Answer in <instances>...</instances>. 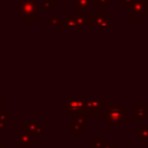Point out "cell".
Returning <instances> with one entry per match:
<instances>
[{"mask_svg":"<svg viewBox=\"0 0 148 148\" xmlns=\"http://www.w3.org/2000/svg\"><path fill=\"white\" fill-rule=\"evenodd\" d=\"M131 17L133 21H143V18H145V16H142V15H133Z\"/></svg>","mask_w":148,"mask_h":148,"instance_id":"cell-22","label":"cell"},{"mask_svg":"<svg viewBox=\"0 0 148 148\" xmlns=\"http://www.w3.org/2000/svg\"><path fill=\"white\" fill-rule=\"evenodd\" d=\"M113 0H92V5H98L101 6V10H106L108 6L112 5Z\"/></svg>","mask_w":148,"mask_h":148,"instance_id":"cell-14","label":"cell"},{"mask_svg":"<svg viewBox=\"0 0 148 148\" xmlns=\"http://www.w3.org/2000/svg\"><path fill=\"white\" fill-rule=\"evenodd\" d=\"M60 21H61V18H59L56 15H49V17H47V23H49L50 27L60 25Z\"/></svg>","mask_w":148,"mask_h":148,"instance_id":"cell-16","label":"cell"},{"mask_svg":"<svg viewBox=\"0 0 148 148\" xmlns=\"http://www.w3.org/2000/svg\"><path fill=\"white\" fill-rule=\"evenodd\" d=\"M1 104H2V101H1V99H0V110H1V109H2V108H1Z\"/></svg>","mask_w":148,"mask_h":148,"instance_id":"cell-26","label":"cell"},{"mask_svg":"<svg viewBox=\"0 0 148 148\" xmlns=\"http://www.w3.org/2000/svg\"><path fill=\"white\" fill-rule=\"evenodd\" d=\"M104 141L105 140H103L101 135H96L95 139H94V141L90 142V148H103Z\"/></svg>","mask_w":148,"mask_h":148,"instance_id":"cell-15","label":"cell"},{"mask_svg":"<svg viewBox=\"0 0 148 148\" xmlns=\"http://www.w3.org/2000/svg\"><path fill=\"white\" fill-rule=\"evenodd\" d=\"M84 27H95V15H86V25Z\"/></svg>","mask_w":148,"mask_h":148,"instance_id":"cell-18","label":"cell"},{"mask_svg":"<svg viewBox=\"0 0 148 148\" xmlns=\"http://www.w3.org/2000/svg\"><path fill=\"white\" fill-rule=\"evenodd\" d=\"M44 10H53L54 9V0H43L42 2Z\"/></svg>","mask_w":148,"mask_h":148,"instance_id":"cell-17","label":"cell"},{"mask_svg":"<svg viewBox=\"0 0 148 148\" xmlns=\"http://www.w3.org/2000/svg\"><path fill=\"white\" fill-rule=\"evenodd\" d=\"M2 1H3V0H0V5H1V3H2Z\"/></svg>","mask_w":148,"mask_h":148,"instance_id":"cell-27","label":"cell"},{"mask_svg":"<svg viewBox=\"0 0 148 148\" xmlns=\"http://www.w3.org/2000/svg\"><path fill=\"white\" fill-rule=\"evenodd\" d=\"M64 113L65 116H86L84 99L66 98L64 101Z\"/></svg>","mask_w":148,"mask_h":148,"instance_id":"cell-3","label":"cell"},{"mask_svg":"<svg viewBox=\"0 0 148 148\" xmlns=\"http://www.w3.org/2000/svg\"><path fill=\"white\" fill-rule=\"evenodd\" d=\"M148 140V126H138V141L143 142Z\"/></svg>","mask_w":148,"mask_h":148,"instance_id":"cell-12","label":"cell"},{"mask_svg":"<svg viewBox=\"0 0 148 148\" xmlns=\"http://www.w3.org/2000/svg\"><path fill=\"white\" fill-rule=\"evenodd\" d=\"M69 131L73 132L74 135L80 136L86 131V116H76L69 120Z\"/></svg>","mask_w":148,"mask_h":148,"instance_id":"cell-7","label":"cell"},{"mask_svg":"<svg viewBox=\"0 0 148 148\" xmlns=\"http://www.w3.org/2000/svg\"><path fill=\"white\" fill-rule=\"evenodd\" d=\"M103 148H118V147H117V146H114L111 141H104Z\"/></svg>","mask_w":148,"mask_h":148,"instance_id":"cell-21","label":"cell"},{"mask_svg":"<svg viewBox=\"0 0 148 148\" xmlns=\"http://www.w3.org/2000/svg\"><path fill=\"white\" fill-rule=\"evenodd\" d=\"M16 14L24 21L38 20V0H17Z\"/></svg>","mask_w":148,"mask_h":148,"instance_id":"cell-2","label":"cell"},{"mask_svg":"<svg viewBox=\"0 0 148 148\" xmlns=\"http://www.w3.org/2000/svg\"><path fill=\"white\" fill-rule=\"evenodd\" d=\"M130 1H131V0H121V3H123V5H127Z\"/></svg>","mask_w":148,"mask_h":148,"instance_id":"cell-25","label":"cell"},{"mask_svg":"<svg viewBox=\"0 0 148 148\" xmlns=\"http://www.w3.org/2000/svg\"><path fill=\"white\" fill-rule=\"evenodd\" d=\"M0 148H7V141L0 140Z\"/></svg>","mask_w":148,"mask_h":148,"instance_id":"cell-23","label":"cell"},{"mask_svg":"<svg viewBox=\"0 0 148 148\" xmlns=\"http://www.w3.org/2000/svg\"><path fill=\"white\" fill-rule=\"evenodd\" d=\"M132 120L147 121L148 120V104H133L132 105Z\"/></svg>","mask_w":148,"mask_h":148,"instance_id":"cell-6","label":"cell"},{"mask_svg":"<svg viewBox=\"0 0 148 148\" xmlns=\"http://www.w3.org/2000/svg\"><path fill=\"white\" fill-rule=\"evenodd\" d=\"M94 15H95V16H101V15H102V10H101V9H96Z\"/></svg>","mask_w":148,"mask_h":148,"instance_id":"cell-24","label":"cell"},{"mask_svg":"<svg viewBox=\"0 0 148 148\" xmlns=\"http://www.w3.org/2000/svg\"><path fill=\"white\" fill-rule=\"evenodd\" d=\"M147 141H148V140H147Z\"/></svg>","mask_w":148,"mask_h":148,"instance_id":"cell-29","label":"cell"},{"mask_svg":"<svg viewBox=\"0 0 148 148\" xmlns=\"http://www.w3.org/2000/svg\"><path fill=\"white\" fill-rule=\"evenodd\" d=\"M112 22V15L102 14L101 16H95V27H108Z\"/></svg>","mask_w":148,"mask_h":148,"instance_id":"cell-11","label":"cell"},{"mask_svg":"<svg viewBox=\"0 0 148 148\" xmlns=\"http://www.w3.org/2000/svg\"><path fill=\"white\" fill-rule=\"evenodd\" d=\"M127 15H148V3L147 0H131L127 3Z\"/></svg>","mask_w":148,"mask_h":148,"instance_id":"cell-5","label":"cell"},{"mask_svg":"<svg viewBox=\"0 0 148 148\" xmlns=\"http://www.w3.org/2000/svg\"><path fill=\"white\" fill-rule=\"evenodd\" d=\"M147 3H148V0H147Z\"/></svg>","mask_w":148,"mask_h":148,"instance_id":"cell-28","label":"cell"},{"mask_svg":"<svg viewBox=\"0 0 148 148\" xmlns=\"http://www.w3.org/2000/svg\"><path fill=\"white\" fill-rule=\"evenodd\" d=\"M0 118H1V119H5L6 121H10V120L13 119L12 114H9V113L7 112V110H3V109L0 110Z\"/></svg>","mask_w":148,"mask_h":148,"instance_id":"cell-19","label":"cell"},{"mask_svg":"<svg viewBox=\"0 0 148 148\" xmlns=\"http://www.w3.org/2000/svg\"><path fill=\"white\" fill-rule=\"evenodd\" d=\"M99 117L108 126H121L128 120V111L124 109L121 104H108Z\"/></svg>","mask_w":148,"mask_h":148,"instance_id":"cell-1","label":"cell"},{"mask_svg":"<svg viewBox=\"0 0 148 148\" xmlns=\"http://www.w3.org/2000/svg\"><path fill=\"white\" fill-rule=\"evenodd\" d=\"M7 123L5 119H1L0 118V131H6L7 130Z\"/></svg>","mask_w":148,"mask_h":148,"instance_id":"cell-20","label":"cell"},{"mask_svg":"<svg viewBox=\"0 0 148 148\" xmlns=\"http://www.w3.org/2000/svg\"><path fill=\"white\" fill-rule=\"evenodd\" d=\"M65 25H76V20L74 15H65L61 21H60V27H65Z\"/></svg>","mask_w":148,"mask_h":148,"instance_id":"cell-13","label":"cell"},{"mask_svg":"<svg viewBox=\"0 0 148 148\" xmlns=\"http://www.w3.org/2000/svg\"><path fill=\"white\" fill-rule=\"evenodd\" d=\"M92 7V0H74V10H90Z\"/></svg>","mask_w":148,"mask_h":148,"instance_id":"cell-10","label":"cell"},{"mask_svg":"<svg viewBox=\"0 0 148 148\" xmlns=\"http://www.w3.org/2000/svg\"><path fill=\"white\" fill-rule=\"evenodd\" d=\"M16 146L17 147H32L34 146V136L29 134L28 132H24L22 130L16 131Z\"/></svg>","mask_w":148,"mask_h":148,"instance_id":"cell-9","label":"cell"},{"mask_svg":"<svg viewBox=\"0 0 148 148\" xmlns=\"http://www.w3.org/2000/svg\"><path fill=\"white\" fill-rule=\"evenodd\" d=\"M22 131L28 132L32 136H40L44 133V130L39 123L29 120H22Z\"/></svg>","mask_w":148,"mask_h":148,"instance_id":"cell-8","label":"cell"},{"mask_svg":"<svg viewBox=\"0 0 148 148\" xmlns=\"http://www.w3.org/2000/svg\"><path fill=\"white\" fill-rule=\"evenodd\" d=\"M108 105L106 98H90L84 99V111L87 116H101L104 108Z\"/></svg>","mask_w":148,"mask_h":148,"instance_id":"cell-4","label":"cell"}]
</instances>
